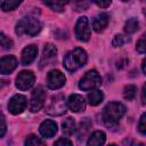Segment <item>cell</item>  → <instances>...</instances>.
Instances as JSON below:
<instances>
[{"instance_id":"cell-1","label":"cell","mask_w":146,"mask_h":146,"mask_svg":"<svg viewBox=\"0 0 146 146\" xmlns=\"http://www.w3.org/2000/svg\"><path fill=\"white\" fill-rule=\"evenodd\" d=\"M125 106L117 102H112L107 104L103 111V119L107 127H116L119 120L124 115Z\"/></svg>"},{"instance_id":"cell-2","label":"cell","mask_w":146,"mask_h":146,"mask_svg":"<svg viewBox=\"0 0 146 146\" xmlns=\"http://www.w3.org/2000/svg\"><path fill=\"white\" fill-rule=\"evenodd\" d=\"M87 52L82 48H75L64 57V66L67 71L74 72L87 63Z\"/></svg>"},{"instance_id":"cell-3","label":"cell","mask_w":146,"mask_h":146,"mask_svg":"<svg viewBox=\"0 0 146 146\" xmlns=\"http://www.w3.org/2000/svg\"><path fill=\"white\" fill-rule=\"evenodd\" d=\"M41 31V23L35 17H24L16 24V33L18 35L27 34L30 36L36 35Z\"/></svg>"},{"instance_id":"cell-4","label":"cell","mask_w":146,"mask_h":146,"mask_svg":"<svg viewBox=\"0 0 146 146\" xmlns=\"http://www.w3.org/2000/svg\"><path fill=\"white\" fill-rule=\"evenodd\" d=\"M66 100H65V96L63 94H58L51 97V99L49 100L48 105L46 106V113L52 116H58L62 115L66 112Z\"/></svg>"},{"instance_id":"cell-5","label":"cell","mask_w":146,"mask_h":146,"mask_svg":"<svg viewBox=\"0 0 146 146\" xmlns=\"http://www.w3.org/2000/svg\"><path fill=\"white\" fill-rule=\"evenodd\" d=\"M100 84H102V78H100V75L98 74L97 71L91 70V71H88L83 75V78L80 80L79 88L82 89V90H84V91H88V90L98 88Z\"/></svg>"},{"instance_id":"cell-6","label":"cell","mask_w":146,"mask_h":146,"mask_svg":"<svg viewBox=\"0 0 146 146\" xmlns=\"http://www.w3.org/2000/svg\"><path fill=\"white\" fill-rule=\"evenodd\" d=\"M35 82V75L31 71H22L16 78V87L19 90L30 89Z\"/></svg>"},{"instance_id":"cell-7","label":"cell","mask_w":146,"mask_h":146,"mask_svg":"<svg viewBox=\"0 0 146 146\" xmlns=\"http://www.w3.org/2000/svg\"><path fill=\"white\" fill-rule=\"evenodd\" d=\"M75 35L80 41H88L90 39V27L86 16H82L78 19L75 25Z\"/></svg>"},{"instance_id":"cell-8","label":"cell","mask_w":146,"mask_h":146,"mask_svg":"<svg viewBox=\"0 0 146 146\" xmlns=\"http://www.w3.org/2000/svg\"><path fill=\"white\" fill-rule=\"evenodd\" d=\"M44 100H46V94H44L43 89L41 87L35 88L31 96V103H30L31 112L34 113V112H38L39 110H41L42 106L44 105Z\"/></svg>"},{"instance_id":"cell-9","label":"cell","mask_w":146,"mask_h":146,"mask_svg":"<svg viewBox=\"0 0 146 146\" xmlns=\"http://www.w3.org/2000/svg\"><path fill=\"white\" fill-rule=\"evenodd\" d=\"M65 83V75L58 71V70H52L48 73L47 75V86L49 89H59L63 87Z\"/></svg>"},{"instance_id":"cell-10","label":"cell","mask_w":146,"mask_h":146,"mask_svg":"<svg viewBox=\"0 0 146 146\" xmlns=\"http://www.w3.org/2000/svg\"><path fill=\"white\" fill-rule=\"evenodd\" d=\"M26 107V98L23 95H15L8 103V110L11 114H19Z\"/></svg>"},{"instance_id":"cell-11","label":"cell","mask_w":146,"mask_h":146,"mask_svg":"<svg viewBox=\"0 0 146 146\" xmlns=\"http://www.w3.org/2000/svg\"><path fill=\"white\" fill-rule=\"evenodd\" d=\"M57 57V49L54 44L51 43H47L43 48L42 51V56H41V60H40V66L43 67L46 65H50L54 60H56Z\"/></svg>"},{"instance_id":"cell-12","label":"cell","mask_w":146,"mask_h":146,"mask_svg":"<svg viewBox=\"0 0 146 146\" xmlns=\"http://www.w3.org/2000/svg\"><path fill=\"white\" fill-rule=\"evenodd\" d=\"M67 106L68 108L72 111V112H75V113H79V112H82L84 111L86 108V103H84V99L81 95H78V94H73L68 97V100H67Z\"/></svg>"},{"instance_id":"cell-13","label":"cell","mask_w":146,"mask_h":146,"mask_svg":"<svg viewBox=\"0 0 146 146\" xmlns=\"http://www.w3.org/2000/svg\"><path fill=\"white\" fill-rule=\"evenodd\" d=\"M17 66V59L14 56H5L0 59V73L9 74Z\"/></svg>"},{"instance_id":"cell-14","label":"cell","mask_w":146,"mask_h":146,"mask_svg":"<svg viewBox=\"0 0 146 146\" xmlns=\"http://www.w3.org/2000/svg\"><path fill=\"white\" fill-rule=\"evenodd\" d=\"M40 133L46 138H51L57 132V124L52 120H46L43 121L39 127Z\"/></svg>"},{"instance_id":"cell-15","label":"cell","mask_w":146,"mask_h":146,"mask_svg":"<svg viewBox=\"0 0 146 146\" xmlns=\"http://www.w3.org/2000/svg\"><path fill=\"white\" fill-rule=\"evenodd\" d=\"M38 54V47L34 44H30L27 47H25L22 51V57H21V62L22 65H29L31 64L34 58L36 57Z\"/></svg>"},{"instance_id":"cell-16","label":"cell","mask_w":146,"mask_h":146,"mask_svg":"<svg viewBox=\"0 0 146 146\" xmlns=\"http://www.w3.org/2000/svg\"><path fill=\"white\" fill-rule=\"evenodd\" d=\"M108 21H110V16L106 13H100L97 16L94 17V19H92V29L96 32L99 33L107 26Z\"/></svg>"},{"instance_id":"cell-17","label":"cell","mask_w":146,"mask_h":146,"mask_svg":"<svg viewBox=\"0 0 146 146\" xmlns=\"http://www.w3.org/2000/svg\"><path fill=\"white\" fill-rule=\"evenodd\" d=\"M106 140V136L103 131H95L91 133L87 141V146H103Z\"/></svg>"},{"instance_id":"cell-18","label":"cell","mask_w":146,"mask_h":146,"mask_svg":"<svg viewBox=\"0 0 146 146\" xmlns=\"http://www.w3.org/2000/svg\"><path fill=\"white\" fill-rule=\"evenodd\" d=\"M62 130L65 136H71L75 131V121L72 117H66L62 123Z\"/></svg>"},{"instance_id":"cell-19","label":"cell","mask_w":146,"mask_h":146,"mask_svg":"<svg viewBox=\"0 0 146 146\" xmlns=\"http://www.w3.org/2000/svg\"><path fill=\"white\" fill-rule=\"evenodd\" d=\"M103 99H104V95L100 90H94V91L88 94V102L92 106H96V105L100 104L103 102Z\"/></svg>"},{"instance_id":"cell-20","label":"cell","mask_w":146,"mask_h":146,"mask_svg":"<svg viewBox=\"0 0 146 146\" xmlns=\"http://www.w3.org/2000/svg\"><path fill=\"white\" fill-rule=\"evenodd\" d=\"M139 29V22L137 18H129L124 24V32L127 34H132Z\"/></svg>"},{"instance_id":"cell-21","label":"cell","mask_w":146,"mask_h":146,"mask_svg":"<svg viewBox=\"0 0 146 146\" xmlns=\"http://www.w3.org/2000/svg\"><path fill=\"white\" fill-rule=\"evenodd\" d=\"M91 127V122L88 117H84L81 122H80V127H79V132H78V137L79 140L83 139V137L86 136V133L89 131V128Z\"/></svg>"},{"instance_id":"cell-22","label":"cell","mask_w":146,"mask_h":146,"mask_svg":"<svg viewBox=\"0 0 146 146\" xmlns=\"http://www.w3.org/2000/svg\"><path fill=\"white\" fill-rule=\"evenodd\" d=\"M136 91L137 88L133 84H128L124 87V91H123V97L127 100H133L136 97Z\"/></svg>"},{"instance_id":"cell-23","label":"cell","mask_w":146,"mask_h":146,"mask_svg":"<svg viewBox=\"0 0 146 146\" xmlns=\"http://www.w3.org/2000/svg\"><path fill=\"white\" fill-rule=\"evenodd\" d=\"M25 146H46V145L39 137H36L34 135H30L25 139Z\"/></svg>"},{"instance_id":"cell-24","label":"cell","mask_w":146,"mask_h":146,"mask_svg":"<svg viewBox=\"0 0 146 146\" xmlns=\"http://www.w3.org/2000/svg\"><path fill=\"white\" fill-rule=\"evenodd\" d=\"M0 46H1L2 48H5V49H10V48H13L14 42H13V40H11L9 36H7L5 33H0Z\"/></svg>"},{"instance_id":"cell-25","label":"cell","mask_w":146,"mask_h":146,"mask_svg":"<svg viewBox=\"0 0 146 146\" xmlns=\"http://www.w3.org/2000/svg\"><path fill=\"white\" fill-rule=\"evenodd\" d=\"M21 5V1H2L0 2V6L2 8V10L5 11H9V10H14L16 7H18Z\"/></svg>"},{"instance_id":"cell-26","label":"cell","mask_w":146,"mask_h":146,"mask_svg":"<svg viewBox=\"0 0 146 146\" xmlns=\"http://www.w3.org/2000/svg\"><path fill=\"white\" fill-rule=\"evenodd\" d=\"M67 2H58V1H56V2H44V5L46 6H48V7H50L52 10H55V11H63L64 10V6L66 5Z\"/></svg>"},{"instance_id":"cell-27","label":"cell","mask_w":146,"mask_h":146,"mask_svg":"<svg viewBox=\"0 0 146 146\" xmlns=\"http://www.w3.org/2000/svg\"><path fill=\"white\" fill-rule=\"evenodd\" d=\"M136 49H137V51H139L140 54H145V51H146V44H145V35H143V36H141V38L138 40Z\"/></svg>"},{"instance_id":"cell-28","label":"cell","mask_w":146,"mask_h":146,"mask_svg":"<svg viewBox=\"0 0 146 146\" xmlns=\"http://www.w3.org/2000/svg\"><path fill=\"white\" fill-rule=\"evenodd\" d=\"M145 117H146V115H145V113H144V114L140 116V120H139V123H138V130H139V132H140L141 135H145V133H146Z\"/></svg>"},{"instance_id":"cell-29","label":"cell","mask_w":146,"mask_h":146,"mask_svg":"<svg viewBox=\"0 0 146 146\" xmlns=\"http://www.w3.org/2000/svg\"><path fill=\"white\" fill-rule=\"evenodd\" d=\"M123 43H124V39H123V36H122L121 34H116V35L114 36L113 41H112V44H113L114 47H120V46H122Z\"/></svg>"},{"instance_id":"cell-30","label":"cell","mask_w":146,"mask_h":146,"mask_svg":"<svg viewBox=\"0 0 146 146\" xmlns=\"http://www.w3.org/2000/svg\"><path fill=\"white\" fill-rule=\"evenodd\" d=\"M54 146H72V143L68 139H66V138H59L54 144Z\"/></svg>"},{"instance_id":"cell-31","label":"cell","mask_w":146,"mask_h":146,"mask_svg":"<svg viewBox=\"0 0 146 146\" xmlns=\"http://www.w3.org/2000/svg\"><path fill=\"white\" fill-rule=\"evenodd\" d=\"M6 132V121L2 114H0V137H2Z\"/></svg>"},{"instance_id":"cell-32","label":"cell","mask_w":146,"mask_h":146,"mask_svg":"<svg viewBox=\"0 0 146 146\" xmlns=\"http://www.w3.org/2000/svg\"><path fill=\"white\" fill-rule=\"evenodd\" d=\"M88 2H75L74 6H75V10H84L87 7H88Z\"/></svg>"},{"instance_id":"cell-33","label":"cell","mask_w":146,"mask_h":146,"mask_svg":"<svg viewBox=\"0 0 146 146\" xmlns=\"http://www.w3.org/2000/svg\"><path fill=\"white\" fill-rule=\"evenodd\" d=\"M95 3L98 6V7H103V8H106L111 5V1H95Z\"/></svg>"},{"instance_id":"cell-34","label":"cell","mask_w":146,"mask_h":146,"mask_svg":"<svg viewBox=\"0 0 146 146\" xmlns=\"http://www.w3.org/2000/svg\"><path fill=\"white\" fill-rule=\"evenodd\" d=\"M127 63H128V59L123 58V59H121V60H119V62H117L116 67H117V68H122L123 66H125V64H127Z\"/></svg>"},{"instance_id":"cell-35","label":"cell","mask_w":146,"mask_h":146,"mask_svg":"<svg viewBox=\"0 0 146 146\" xmlns=\"http://www.w3.org/2000/svg\"><path fill=\"white\" fill-rule=\"evenodd\" d=\"M141 103L145 104V86H143V90H141Z\"/></svg>"},{"instance_id":"cell-36","label":"cell","mask_w":146,"mask_h":146,"mask_svg":"<svg viewBox=\"0 0 146 146\" xmlns=\"http://www.w3.org/2000/svg\"><path fill=\"white\" fill-rule=\"evenodd\" d=\"M7 83H8V81H7V80H0V89H1L5 84H7Z\"/></svg>"},{"instance_id":"cell-37","label":"cell","mask_w":146,"mask_h":146,"mask_svg":"<svg viewBox=\"0 0 146 146\" xmlns=\"http://www.w3.org/2000/svg\"><path fill=\"white\" fill-rule=\"evenodd\" d=\"M132 146H145L143 143H140V141H135L133 144H132Z\"/></svg>"},{"instance_id":"cell-38","label":"cell","mask_w":146,"mask_h":146,"mask_svg":"<svg viewBox=\"0 0 146 146\" xmlns=\"http://www.w3.org/2000/svg\"><path fill=\"white\" fill-rule=\"evenodd\" d=\"M141 68H143V73L145 74V59H144L143 63H141Z\"/></svg>"},{"instance_id":"cell-39","label":"cell","mask_w":146,"mask_h":146,"mask_svg":"<svg viewBox=\"0 0 146 146\" xmlns=\"http://www.w3.org/2000/svg\"><path fill=\"white\" fill-rule=\"evenodd\" d=\"M108 146H116V145H114V144H112V145H108Z\"/></svg>"}]
</instances>
